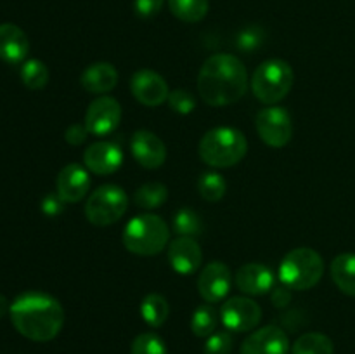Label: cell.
Instances as JSON below:
<instances>
[{
  "label": "cell",
  "instance_id": "cell-1",
  "mask_svg": "<svg viewBox=\"0 0 355 354\" xmlns=\"http://www.w3.org/2000/svg\"><path fill=\"white\" fill-rule=\"evenodd\" d=\"M248 90V71L232 54H214L203 62L198 75V92L214 108H224L241 99Z\"/></svg>",
  "mask_w": 355,
  "mask_h": 354
},
{
  "label": "cell",
  "instance_id": "cell-2",
  "mask_svg": "<svg viewBox=\"0 0 355 354\" xmlns=\"http://www.w3.org/2000/svg\"><path fill=\"white\" fill-rule=\"evenodd\" d=\"M14 328L33 342L55 339L64 326V309L61 302L44 292H26L16 297L9 309Z\"/></svg>",
  "mask_w": 355,
  "mask_h": 354
},
{
  "label": "cell",
  "instance_id": "cell-3",
  "mask_svg": "<svg viewBox=\"0 0 355 354\" xmlns=\"http://www.w3.org/2000/svg\"><path fill=\"white\" fill-rule=\"evenodd\" d=\"M200 158L214 169H229L241 162L248 153V141L239 128L215 127L201 137Z\"/></svg>",
  "mask_w": 355,
  "mask_h": 354
},
{
  "label": "cell",
  "instance_id": "cell-4",
  "mask_svg": "<svg viewBox=\"0 0 355 354\" xmlns=\"http://www.w3.org/2000/svg\"><path fill=\"white\" fill-rule=\"evenodd\" d=\"M121 239L130 253L141 257L158 255L168 245L170 229L159 215H135L125 226Z\"/></svg>",
  "mask_w": 355,
  "mask_h": 354
},
{
  "label": "cell",
  "instance_id": "cell-5",
  "mask_svg": "<svg viewBox=\"0 0 355 354\" xmlns=\"http://www.w3.org/2000/svg\"><path fill=\"white\" fill-rule=\"evenodd\" d=\"M324 274L321 253L309 246H298L288 252L279 264V280L290 290H311Z\"/></svg>",
  "mask_w": 355,
  "mask_h": 354
},
{
  "label": "cell",
  "instance_id": "cell-6",
  "mask_svg": "<svg viewBox=\"0 0 355 354\" xmlns=\"http://www.w3.org/2000/svg\"><path fill=\"white\" fill-rule=\"evenodd\" d=\"M293 69L283 59H267L252 75V92L260 103L272 106L283 101L293 87Z\"/></svg>",
  "mask_w": 355,
  "mask_h": 354
},
{
  "label": "cell",
  "instance_id": "cell-7",
  "mask_svg": "<svg viewBox=\"0 0 355 354\" xmlns=\"http://www.w3.org/2000/svg\"><path fill=\"white\" fill-rule=\"evenodd\" d=\"M128 208V196L116 184L99 186L85 203V217L90 224L106 228L125 215Z\"/></svg>",
  "mask_w": 355,
  "mask_h": 354
},
{
  "label": "cell",
  "instance_id": "cell-8",
  "mask_svg": "<svg viewBox=\"0 0 355 354\" xmlns=\"http://www.w3.org/2000/svg\"><path fill=\"white\" fill-rule=\"evenodd\" d=\"M255 127L260 139L270 148H284L291 141L293 135V124H291V115L284 108L267 106L257 113Z\"/></svg>",
  "mask_w": 355,
  "mask_h": 354
},
{
  "label": "cell",
  "instance_id": "cell-9",
  "mask_svg": "<svg viewBox=\"0 0 355 354\" xmlns=\"http://www.w3.org/2000/svg\"><path fill=\"white\" fill-rule=\"evenodd\" d=\"M220 319L229 332H252L262 319V307L250 297H231L222 304Z\"/></svg>",
  "mask_w": 355,
  "mask_h": 354
},
{
  "label": "cell",
  "instance_id": "cell-10",
  "mask_svg": "<svg viewBox=\"0 0 355 354\" xmlns=\"http://www.w3.org/2000/svg\"><path fill=\"white\" fill-rule=\"evenodd\" d=\"M121 121V106L114 97L99 96L89 104L85 113V124L89 134L104 137L113 134Z\"/></svg>",
  "mask_w": 355,
  "mask_h": 354
},
{
  "label": "cell",
  "instance_id": "cell-11",
  "mask_svg": "<svg viewBox=\"0 0 355 354\" xmlns=\"http://www.w3.org/2000/svg\"><path fill=\"white\" fill-rule=\"evenodd\" d=\"M231 287L232 273L220 260L207 264L198 278V292L208 304H217V302L224 301L231 292Z\"/></svg>",
  "mask_w": 355,
  "mask_h": 354
},
{
  "label": "cell",
  "instance_id": "cell-12",
  "mask_svg": "<svg viewBox=\"0 0 355 354\" xmlns=\"http://www.w3.org/2000/svg\"><path fill=\"white\" fill-rule=\"evenodd\" d=\"M130 90L135 99L148 108L162 106L165 101H168L170 89L159 73L153 69H139L132 75Z\"/></svg>",
  "mask_w": 355,
  "mask_h": 354
},
{
  "label": "cell",
  "instance_id": "cell-13",
  "mask_svg": "<svg viewBox=\"0 0 355 354\" xmlns=\"http://www.w3.org/2000/svg\"><path fill=\"white\" fill-rule=\"evenodd\" d=\"M241 354H290V339L281 326H262L246 337Z\"/></svg>",
  "mask_w": 355,
  "mask_h": 354
},
{
  "label": "cell",
  "instance_id": "cell-14",
  "mask_svg": "<svg viewBox=\"0 0 355 354\" xmlns=\"http://www.w3.org/2000/svg\"><path fill=\"white\" fill-rule=\"evenodd\" d=\"M121 163H123V151L116 142H94L83 153V167L96 176L114 174L120 169Z\"/></svg>",
  "mask_w": 355,
  "mask_h": 354
},
{
  "label": "cell",
  "instance_id": "cell-15",
  "mask_svg": "<svg viewBox=\"0 0 355 354\" xmlns=\"http://www.w3.org/2000/svg\"><path fill=\"white\" fill-rule=\"evenodd\" d=\"M90 189V174L80 163L62 167L55 179V194L64 203H78Z\"/></svg>",
  "mask_w": 355,
  "mask_h": 354
},
{
  "label": "cell",
  "instance_id": "cell-16",
  "mask_svg": "<svg viewBox=\"0 0 355 354\" xmlns=\"http://www.w3.org/2000/svg\"><path fill=\"white\" fill-rule=\"evenodd\" d=\"M130 149L137 163L144 169L155 170L165 163L166 146L155 132L137 130L132 135Z\"/></svg>",
  "mask_w": 355,
  "mask_h": 354
},
{
  "label": "cell",
  "instance_id": "cell-17",
  "mask_svg": "<svg viewBox=\"0 0 355 354\" xmlns=\"http://www.w3.org/2000/svg\"><path fill=\"white\" fill-rule=\"evenodd\" d=\"M201 260H203V252L196 238L179 236L168 245V262L180 276L196 273L201 266Z\"/></svg>",
  "mask_w": 355,
  "mask_h": 354
},
{
  "label": "cell",
  "instance_id": "cell-18",
  "mask_svg": "<svg viewBox=\"0 0 355 354\" xmlns=\"http://www.w3.org/2000/svg\"><path fill=\"white\" fill-rule=\"evenodd\" d=\"M234 283L239 292L246 295L270 294L274 285V273L259 262H248L239 267L234 274Z\"/></svg>",
  "mask_w": 355,
  "mask_h": 354
},
{
  "label": "cell",
  "instance_id": "cell-19",
  "mask_svg": "<svg viewBox=\"0 0 355 354\" xmlns=\"http://www.w3.org/2000/svg\"><path fill=\"white\" fill-rule=\"evenodd\" d=\"M30 52L26 33L12 23L0 24V59L9 65H21Z\"/></svg>",
  "mask_w": 355,
  "mask_h": 354
},
{
  "label": "cell",
  "instance_id": "cell-20",
  "mask_svg": "<svg viewBox=\"0 0 355 354\" xmlns=\"http://www.w3.org/2000/svg\"><path fill=\"white\" fill-rule=\"evenodd\" d=\"M116 83L118 71L111 62H94V65L87 66L80 75V85L87 92L97 94V96H106L116 87Z\"/></svg>",
  "mask_w": 355,
  "mask_h": 354
},
{
  "label": "cell",
  "instance_id": "cell-21",
  "mask_svg": "<svg viewBox=\"0 0 355 354\" xmlns=\"http://www.w3.org/2000/svg\"><path fill=\"white\" fill-rule=\"evenodd\" d=\"M331 278L340 292L355 297V253H340L333 259Z\"/></svg>",
  "mask_w": 355,
  "mask_h": 354
},
{
  "label": "cell",
  "instance_id": "cell-22",
  "mask_svg": "<svg viewBox=\"0 0 355 354\" xmlns=\"http://www.w3.org/2000/svg\"><path fill=\"white\" fill-rule=\"evenodd\" d=\"M170 305L159 294H149L141 302V316L151 328H159L168 319Z\"/></svg>",
  "mask_w": 355,
  "mask_h": 354
},
{
  "label": "cell",
  "instance_id": "cell-23",
  "mask_svg": "<svg viewBox=\"0 0 355 354\" xmlns=\"http://www.w3.org/2000/svg\"><path fill=\"white\" fill-rule=\"evenodd\" d=\"M335 346L328 335L319 332H307L298 337L291 347V354H333Z\"/></svg>",
  "mask_w": 355,
  "mask_h": 354
},
{
  "label": "cell",
  "instance_id": "cell-24",
  "mask_svg": "<svg viewBox=\"0 0 355 354\" xmlns=\"http://www.w3.org/2000/svg\"><path fill=\"white\" fill-rule=\"evenodd\" d=\"M170 12L184 23H198L208 14V0H168Z\"/></svg>",
  "mask_w": 355,
  "mask_h": 354
},
{
  "label": "cell",
  "instance_id": "cell-25",
  "mask_svg": "<svg viewBox=\"0 0 355 354\" xmlns=\"http://www.w3.org/2000/svg\"><path fill=\"white\" fill-rule=\"evenodd\" d=\"M168 198V189L162 183H146L135 191L134 201L139 208L144 210H155L159 208Z\"/></svg>",
  "mask_w": 355,
  "mask_h": 354
},
{
  "label": "cell",
  "instance_id": "cell-26",
  "mask_svg": "<svg viewBox=\"0 0 355 354\" xmlns=\"http://www.w3.org/2000/svg\"><path fill=\"white\" fill-rule=\"evenodd\" d=\"M19 76L28 89L40 90L49 83V68L40 59H28L21 65Z\"/></svg>",
  "mask_w": 355,
  "mask_h": 354
},
{
  "label": "cell",
  "instance_id": "cell-27",
  "mask_svg": "<svg viewBox=\"0 0 355 354\" xmlns=\"http://www.w3.org/2000/svg\"><path fill=\"white\" fill-rule=\"evenodd\" d=\"M198 191H200V196L205 201H210V203H217L222 198L225 196V191H227V183H225L224 177L217 172H205L203 176L198 180Z\"/></svg>",
  "mask_w": 355,
  "mask_h": 354
},
{
  "label": "cell",
  "instance_id": "cell-28",
  "mask_svg": "<svg viewBox=\"0 0 355 354\" xmlns=\"http://www.w3.org/2000/svg\"><path fill=\"white\" fill-rule=\"evenodd\" d=\"M173 231L179 236L196 238L203 233V221L198 212L191 210V208H180L173 215Z\"/></svg>",
  "mask_w": 355,
  "mask_h": 354
},
{
  "label": "cell",
  "instance_id": "cell-29",
  "mask_svg": "<svg viewBox=\"0 0 355 354\" xmlns=\"http://www.w3.org/2000/svg\"><path fill=\"white\" fill-rule=\"evenodd\" d=\"M217 311H215L211 305L203 304L200 307H196V311L193 312V318H191V330L196 337H210L211 333H215L217 328Z\"/></svg>",
  "mask_w": 355,
  "mask_h": 354
},
{
  "label": "cell",
  "instance_id": "cell-30",
  "mask_svg": "<svg viewBox=\"0 0 355 354\" xmlns=\"http://www.w3.org/2000/svg\"><path fill=\"white\" fill-rule=\"evenodd\" d=\"M130 354H168L166 353V346L156 333H141L132 342Z\"/></svg>",
  "mask_w": 355,
  "mask_h": 354
},
{
  "label": "cell",
  "instance_id": "cell-31",
  "mask_svg": "<svg viewBox=\"0 0 355 354\" xmlns=\"http://www.w3.org/2000/svg\"><path fill=\"white\" fill-rule=\"evenodd\" d=\"M168 104L175 113L179 115H189L193 113L196 108V101H194L193 94L186 89H175L170 92Z\"/></svg>",
  "mask_w": 355,
  "mask_h": 354
},
{
  "label": "cell",
  "instance_id": "cell-32",
  "mask_svg": "<svg viewBox=\"0 0 355 354\" xmlns=\"http://www.w3.org/2000/svg\"><path fill=\"white\" fill-rule=\"evenodd\" d=\"M232 337L229 332L211 333L205 344V354H231Z\"/></svg>",
  "mask_w": 355,
  "mask_h": 354
},
{
  "label": "cell",
  "instance_id": "cell-33",
  "mask_svg": "<svg viewBox=\"0 0 355 354\" xmlns=\"http://www.w3.org/2000/svg\"><path fill=\"white\" fill-rule=\"evenodd\" d=\"M263 42V31L259 26H248L238 35V47L245 52L259 49Z\"/></svg>",
  "mask_w": 355,
  "mask_h": 354
},
{
  "label": "cell",
  "instance_id": "cell-34",
  "mask_svg": "<svg viewBox=\"0 0 355 354\" xmlns=\"http://www.w3.org/2000/svg\"><path fill=\"white\" fill-rule=\"evenodd\" d=\"M165 0H134V10L141 17H155L162 10Z\"/></svg>",
  "mask_w": 355,
  "mask_h": 354
},
{
  "label": "cell",
  "instance_id": "cell-35",
  "mask_svg": "<svg viewBox=\"0 0 355 354\" xmlns=\"http://www.w3.org/2000/svg\"><path fill=\"white\" fill-rule=\"evenodd\" d=\"M87 137H89V130H87L85 124H73L64 132L66 142H69L71 146L83 144L87 141Z\"/></svg>",
  "mask_w": 355,
  "mask_h": 354
},
{
  "label": "cell",
  "instance_id": "cell-36",
  "mask_svg": "<svg viewBox=\"0 0 355 354\" xmlns=\"http://www.w3.org/2000/svg\"><path fill=\"white\" fill-rule=\"evenodd\" d=\"M270 298H272V304L276 305V307H286L291 302L290 288L284 287V285H277V287H274L272 290H270Z\"/></svg>",
  "mask_w": 355,
  "mask_h": 354
},
{
  "label": "cell",
  "instance_id": "cell-37",
  "mask_svg": "<svg viewBox=\"0 0 355 354\" xmlns=\"http://www.w3.org/2000/svg\"><path fill=\"white\" fill-rule=\"evenodd\" d=\"M62 205H64V201H62L58 194H55V196L54 194H49V196L42 201V210L47 215H58L59 212L62 210Z\"/></svg>",
  "mask_w": 355,
  "mask_h": 354
},
{
  "label": "cell",
  "instance_id": "cell-38",
  "mask_svg": "<svg viewBox=\"0 0 355 354\" xmlns=\"http://www.w3.org/2000/svg\"><path fill=\"white\" fill-rule=\"evenodd\" d=\"M9 309H10L9 301H7V298L0 294V319H2L7 312H9Z\"/></svg>",
  "mask_w": 355,
  "mask_h": 354
}]
</instances>
